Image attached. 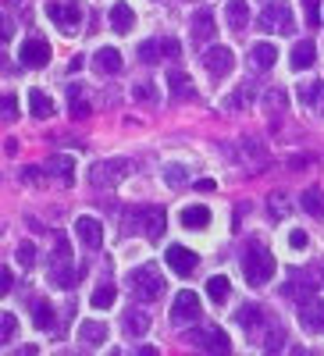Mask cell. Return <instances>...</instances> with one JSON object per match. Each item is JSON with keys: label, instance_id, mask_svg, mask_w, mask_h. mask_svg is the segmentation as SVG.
<instances>
[{"label": "cell", "instance_id": "22", "mask_svg": "<svg viewBox=\"0 0 324 356\" xmlns=\"http://www.w3.org/2000/svg\"><path fill=\"white\" fill-rule=\"evenodd\" d=\"M132 25H136V15H132V8L118 0V4L111 8V29H114V33H132Z\"/></svg>", "mask_w": 324, "mask_h": 356}, {"label": "cell", "instance_id": "23", "mask_svg": "<svg viewBox=\"0 0 324 356\" xmlns=\"http://www.w3.org/2000/svg\"><path fill=\"white\" fill-rule=\"evenodd\" d=\"M214 33H218V29H214L211 8H200V11L193 15V36H196V40H211Z\"/></svg>", "mask_w": 324, "mask_h": 356}, {"label": "cell", "instance_id": "1", "mask_svg": "<svg viewBox=\"0 0 324 356\" xmlns=\"http://www.w3.org/2000/svg\"><path fill=\"white\" fill-rule=\"evenodd\" d=\"M122 221H125L129 232H139L146 239H161L164 225H168L161 207H129V211H122Z\"/></svg>", "mask_w": 324, "mask_h": 356}, {"label": "cell", "instance_id": "21", "mask_svg": "<svg viewBox=\"0 0 324 356\" xmlns=\"http://www.w3.org/2000/svg\"><path fill=\"white\" fill-rule=\"evenodd\" d=\"M125 332H129V335H136V339H143L146 332H150V314L139 310V307L125 310Z\"/></svg>", "mask_w": 324, "mask_h": 356}, {"label": "cell", "instance_id": "9", "mask_svg": "<svg viewBox=\"0 0 324 356\" xmlns=\"http://www.w3.org/2000/svg\"><path fill=\"white\" fill-rule=\"evenodd\" d=\"M200 317V296L196 292H189V289H182L179 296H175V303H171V324H193Z\"/></svg>", "mask_w": 324, "mask_h": 356}, {"label": "cell", "instance_id": "27", "mask_svg": "<svg viewBox=\"0 0 324 356\" xmlns=\"http://www.w3.org/2000/svg\"><path fill=\"white\" fill-rule=\"evenodd\" d=\"M68 104H72V118H90V100H86V89L79 82L68 86Z\"/></svg>", "mask_w": 324, "mask_h": 356}, {"label": "cell", "instance_id": "32", "mask_svg": "<svg viewBox=\"0 0 324 356\" xmlns=\"http://www.w3.org/2000/svg\"><path fill=\"white\" fill-rule=\"evenodd\" d=\"M239 150H243V157H246V164H250L253 171H260L264 164H268V154H264L253 139H243V143H239Z\"/></svg>", "mask_w": 324, "mask_h": 356}, {"label": "cell", "instance_id": "16", "mask_svg": "<svg viewBox=\"0 0 324 356\" xmlns=\"http://www.w3.org/2000/svg\"><path fill=\"white\" fill-rule=\"evenodd\" d=\"M300 104L310 111V114H324V82H300Z\"/></svg>", "mask_w": 324, "mask_h": 356}, {"label": "cell", "instance_id": "26", "mask_svg": "<svg viewBox=\"0 0 324 356\" xmlns=\"http://www.w3.org/2000/svg\"><path fill=\"white\" fill-rule=\"evenodd\" d=\"M225 18H228L232 29H246V25H250V8H246V0H228Z\"/></svg>", "mask_w": 324, "mask_h": 356}, {"label": "cell", "instance_id": "6", "mask_svg": "<svg viewBox=\"0 0 324 356\" xmlns=\"http://www.w3.org/2000/svg\"><path fill=\"white\" fill-rule=\"evenodd\" d=\"M260 29H264V33L289 36L292 33V8L285 4V0H271V4L260 11Z\"/></svg>", "mask_w": 324, "mask_h": 356}, {"label": "cell", "instance_id": "13", "mask_svg": "<svg viewBox=\"0 0 324 356\" xmlns=\"http://www.w3.org/2000/svg\"><path fill=\"white\" fill-rule=\"evenodd\" d=\"M203 68L221 79V75H228V72L235 68V54H232L228 47H211L207 54H203Z\"/></svg>", "mask_w": 324, "mask_h": 356}, {"label": "cell", "instance_id": "41", "mask_svg": "<svg viewBox=\"0 0 324 356\" xmlns=\"http://www.w3.org/2000/svg\"><path fill=\"white\" fill-rule=\"evenodd\" d=\"M289 246H292V250H307V232H300V228L289 232Z\"/></svg>", "mask_w": 324, "mask_h": 356}, {"label": "cell", "instance_id": "4", "mask_svg": "<svg viewBox=\"0 0 324 356\" xmlns=\"http://www.w3.org/2000/svg\"><path fill=\"white\" fill-rule=\"evenodd\" d=\"M79 278H82V271H72V246H68V239H57V246H54V264H50V282L72 289Z\"/></svg>", "mask_w": 324, "mask_h": 356}, {"label": "cell", "instance_id": "47", "mask_svg": "<svg viewBox=\"0 0 324 356\" xmlns=\"http://www.w3.org/2000/svg\"><path fill=\"white\" fill-rule=\"evenodd\" d=\"M8 4H11V8H22V4H25V0H8Z\"/></svg>", "mask_w": 324, "mask_h": 356}, {"label": "cell", "instance_id": "30", "mask_svg": "<svg viewBox=\"0 0 324 356\" xmlns=\"http://www.w3.org/2000/svg\"><path fill=\"white\" fill-rule=\"evenodd\" d=\"M29 111H33V118H50L54 114V100L43 93V89H33V93H29Z\"/></svg>", "mask_w": 324, "mask_h": 356}, {"label": "cell", "instance_id": "45", "mask_svg": "<svg viewBox=\"0 0 324 356\" xmlns=\"http://www.w3.org/2000/svg\"><path fill=\"white\" fill-rule=\"evenodd\" d=\"M11 282H15V275L8 271V267H0V292H8V289H11Z\"/></svg>", "mask_w": 324, "mask_h": 356}, {"label": "cell", "instance_id": "42", "mask_svg": "<svg viewBox=\"0 0 324 356\" xmlns=\"http://www.w3.org/2000/svg\"><path fill=\"white\" fill-rule=\"evenodd\" d=\"M307 4V25H317L321 22V8H317V0H303Z\"/></svg>", "mask_w": 324, "mask_h": 356}, {"label": "cell", "instance_id": "37", "mask_svg": "<svg viewBox=\"0 0 324 356\" xmlns=\"http://www.w3.org/2000/svg\"><path fill=\"white\" fill-rule=\"evenodd\" d=\"M260 104L271 107V111H282V107L289 104V97H285V89H268V93L260 97Z\"/></svg>", "mask_w": 324, "mask_h": 356}, {"label": "cell", "instance_id": "33", "mask_svg": "<svg viewBox=\"0 0 324 356\" xmlns=\"http://www.w3.org/2000/svg\"><path fill=\"white\" fill-rule=\"evenodd\" d=\"M33 324L36 328H54V307L47 303V300H36V307H33Z\"/></svg>", "mask_w": 324, "mask_h": 356}, {"label": "cell", "instance_id": "35", "mask_svg": "<svg viewBox=\"0 0 324 356\" xmlns=\"http://www.w3.org/2000/svg\"><path fill=\"white\" fill-rule=\"evenodd\" d=\"M303 211L314 214V218L324 214V193H321V189H307V193H303Z\"/></svg>", "mask_w": 324, "mask_h": 356}, {"label": "cell", "instance_id": "48", "mask_svg": "<svg viewBox=\"0 0 324 356\" xmlns=\"http://www.w3.org/2000/svg\"><path fill=\"white\" fill-rule=\"evenodd\" d=\"M317 275H321V289H324V267H317Z\"/></svg>", "mask_w": 324, "mask_h": 356}, {"label": "cell", "instance_id": "17", "mask_svg": "<svg viewBox=\"0 0 324 356\" xmlns=\"http://www.w3.org/2000/svg\"><path fill=\"white\" fill-rule=\"evenodd\" d=\"M314 289H317V285H310V278H307V275H300V271H292V275H289V282H285V296H289V300H296V303L314 300Z\"/></svg>", "mask_w": 324, "mask_h": 356}, {"label": "cell", "instance_id": "19", "mask_svg": "<svg viewBox=\"0 0 324 356\" xmlns=\"http://www.w3.org/2000/svg\"><path fill=\"white\" fill-rule=\"evenodd\" d=\"M182 228H193V232H203V228H207L211 225V211H207V207H203V203H193V207H186V211H182Z\"/></svg>", "mask_w": 324, "mask_h": 356}, {"label": "cell", "instance_id": "43", "mask_svg": "<svg viewBox=\"0 0 324 356\" xmlns=\"http://www.w3.org/2000/svg\"><path fill=\"white\" fill-rule=\"evenodd\" d=\"M0 111H4V118L11 122V118H18V100H15V97L8 93V97H4V107H0Z\"/></svg>", "mask_w": 324, "mask_h": 356}, {"label": "cell", "instance_id": "3", "mask_svg": "<svg viewBox=\"0 0 324 356\" xmlns=\"http://www.w3.org/2000/svg\"><path fill=\"white\" fill-rule=\"evenodd\" d=\"M125 285L132 289V296L136 300H157V296L164 292V278H161V271L154 264H139V267H132L129 271V278H125Z\"/></svg>", "mask_w": 324, "mask_h": 356}, {"label": "cell", "instance_id": "7", "mask_svg": "<svg viewBox=\"0 0 324 356\" xmlns=\"http://www.w3.org/2000/svg\"><path fill=\"white\" fill-rule=\"evenodd\" d=\"M125 175H129V161L114 157V161H100V164H93V171H90V182H93L97 189H111V186L122 182Z\"/></svg>", "mask_w": 324, "mask_h": 356}, {"label": "cell", "instance_id": "15", "mask_svg": "<svg viewBox=\"0 0 324 356\" xmlns=\"http://www.w3.org/2000/svg\"><path fill=\"white\" fill-rule=\"evenodd\" d=\"M164 260H168L171 271H175V275H182V278L196 271V253H193L189 246H168Z\"/></svg>", "mask_w": 324, "mask_h": 356}, {"label": "cell", "instance_id": "36", "mask_svg": "<svg viewBox=\"0 0 324 356\" xmlns=\"http://www.w3.org/2000/svg\"><path fill=\"white\" fill-rule=\"evenodd\" d=\"M114 300H118L114 285H100V289L93 292V307H97V310H107V307H114Z\"/></svg>", "mask_w": 324, "mask_h": 356}, {"label": "cell", "instance_id": "29", "mask_svg": "<svg viewBox=\"0 0 324 356\" xmlns=\"http://www.w3.org/2000/svg\"><path fill=\"white\" fill-rule=\"evenodd\" d=\"M314 57H317V47H314L310 40L296 43V50H292V68H296V72L310 68V65H314Z\"/></svg>", "mask_w": 324, "mask_h": 356}, {"label": "cell", "instance_id": "2", "mask_svg": "<svg viewBox=\"0 0 324 356\" xmlns=\"http://www.w3.org/2000/svg\"><path fill=\"white\" fill-rule=\"evenodd\" d=\"M243 275H246V282H250L253 289L268 285V282L275 278V257H271V250L260 246V243H250V250H246V257H243Z\"/></svg>", "mask_w": 324, "mask_h": 356}, {"label": "cell", "instance_id": "18", "mask_svg": "<svg viewBox=\"0 0 324 356\" xmlns=\"http://www.w3.org/2000/svg\"><path fill=\"white\" fill-rule=\"evenodd\" d=\"M93 68L104 72V75H118V72H122V54H118L114 47H100L93 54Z\"/></svg>", "mask_w": 324, "mask_h": 356}, {"label": "cell", "instance_id": "24", "mask_svg": "<svg viewBox=\"0 0 324 356\" xmlns=\"http://www.w3.org/2000/svg\"><path fill=\"white\" fill-rule=\"evenodd\" d=\"M104 339H107V324H100V321H82V324H79V342L100 346Z\"/></svg>", "mask_w": 324, "mask_h": 356}, {"label": "cell", "instance_id": "5", "mask_svg": "<svg viewBox=\"0 0 324 356\" xmlns=\"http://www.w3.org/2000/svg\"><path fill=\"white\" fill-rule=\"evenodd\" d=\"M47 18L61 29V33H79V25H82V11H79V4L75 0H50L47 4Z\"/></svg>", "mask_w": 324, "mask_h": 356}, {"label": "cell", "instance_id": "14", "mask_svg": "<svg viewBox=\"0 0 324 356\" xmlns=\"http://www.w3.org/2000/svg\"><path fill=\"white\" fill-rule=\"evenodd\" d=\"M75 235L86 243V250H100L104 246V225L97 218H90V214H82L75 221Z\"/></svg>", "mask_w": 324, "mask_h": 356}, {"label": "cell", "instance_id": "10", "mask_svg": "<svg viewBox=\"0 0 324 356\" xmlns=\"http://www.w3.org/2000/svg\"><path fill=\"white\" fill-rule=\"evenodd\" d=\"M186 342L196 346V349H207V353H228L232 349V342L221 328H196V332L186 335Z\"/></svg>", "mask_w": 324, "mask_h": 356}, {"label": "cell", "instance_id": "25", "mask_svg": "<svg viewBox=\"0 0 324 356\" xmlns=\"http://www.w3.org/2000/svg\"><path fill=\"white\" fill-rule=\"evenodd\" d=\"M168 86H171V97H175V100H189V97L196 93L193 79H189L186 72H171V75H168Z\"/></svg>", "mask_w": 324, "mask_h": 356}, {"label": "cell", "instance_id": "8", "mask_svg": "<svg viewBox=\"0 0 324 356\" xmlns=\"http://www.w3.org/2000/svg\"><path fill=\"white\" fill-rule=\"evenodd\" d=\"M179 40H171V36H164V40H146V43H139V61L143 65H157V61H164V57H179Z\"/></svg>", "mask_w": 324, "mask_h": 356}, {"label": "cell", "instance_id": "31", "mask_svg": "<svg viewBox=\"0 0 324 356\" xmlns=\"http://www.w3.org/2000/svg\"><path fill=\"white\" fill-rule=\"evenodd\" d=\"M228 292H232V282L228 278H221V275H214V278H207V296H211V303H228Z\"/></svg>", "mask_w": 324, "mask_h": 356}, {"label": "cell", "instance_id": "46", "mask_svg": "<svg viewBox=\"0 0 324 356\" xmlns=\"http://www.w3.org/2000/svg\"><path fill=\"white\" fill-rule=\"evenodd\" d=\"M196 189H200V193H214V182H211V178H200Z\"/></svg>", "mask_w": 324, "mask_h": 356}, {"label": "cell", "instance_id": "12", "mask_svg": "<svg viewBox=\"0 0 324 356\" xmlns=\"http://www.w3.org/2000/svg\"><path fill=\"white\" fill-rule=\"evenodd\" d=\"M300 324H303V332L310 335H324V300H307L300 303Z\"/></svg>", "mask_w": 324, "mask_h": 356}, {"label": "cell", "instance_id": "28", "mask_svg": "<svg viewBox=\"0 0 324 356\" xmlns=\"http://www.w3.org/2000/svg\"><path fill=\"white\" fill-rule=\"evenodd\" d=\"M250 57H253V68H257V72H268V68L275 65L278 50H275L271 43H257V47L250 50Z\"/></svg>", "mask_w": 324, "mask_h": 356}, {"label": "cell", "instance_id": "38", "mask_svg": "<svg viewBox=\"0 0 324 356\" xmlns=\"http://www.w3.org/2000/svg\"><path fill=\"white\" fill-rule=\"evenodd\" d=\"M15 332H18L15 314H4V317H0V342H11V339H15Z\"/></svg>", "mask_w": 324, "mask_h": 356}, {"label": "cell", "instance_id": "39", "mask_svg": "<svg viewBox=\"0 0 324 356\" xmlns=\"http://www.w3.org/2000/svg\"><path fill=\"white\" fill-rule=\"evenodd\" d=\"M164 182H168L171 189H179V186H186V171H182V168H168V175H164Z\"/></svg>", "mask_w": 324, "mask_h": 356}, {"label": "cell", "instance_id": "40", "mask_svg": "<svg viewBox=\"0 0 324 356\" xmlns=\"http://www.w3.org/2000/svg\"><path fill=\"white\" fill-rule=\"evenodd\" d=\"M136 100H154V82H136Z\"/></svg>", "mask_w": 324, "mask_h": 356}, {"label": "cell", "instance_id": "34", "mask_svg": "<svg viewBox=\"0 0 324 356\" xmlns=\"http://www.w3.org/2000/svg\"><path fill=\"white\" fill-rule=\"evenodd\" d=\"M268 214H271V221H285L289 218V200L282 193H271L268 196Z\"/></svg>", "mask_w": 324, "mask_h": 356}, {"label": "cell", "instance_id": "20", "mask_svg": "<svg viewBox=\"0 0 324 356\" xmlns=\"http://www.w3.org/2000/svg\"><path fill=\"white\" fill-rule=\"evenodd\" d=\"M47 171H50L61 186H72V182H75V164H72V157H65V154H61V157H50V161H47Z\"/></svg>", "mask_w": 324, "mask_h": 356}, {"label": "cell", "instance_id": "11", "mask_svg": "<svg viewBox=\"0 0 324 356\" xmlns=\"http://www.w3.org/2000/svg\"><path fill=\"white\" fill-rule=\"evenodd\" d=\"M18 57H22L25 68H47V61H50V43L40 40V36H29V40L22 43Z\"/></svg>", "mask_w": 324, "mask_h": 356}, {"label": "cell", "instance_id": "44", "mask_svg": "<svg viewBox=\"0 0 324 356\" xmlns=\"http://www.w3.org/2000/svg\"><path fill=\"white\" fill-rule=\"evenodd\" d=\"M18 260H22V264L29 267V264H33V260H36V250H33V246H29V243H22V246H18Z\"/></svg>", "mask_w": 324, "mask_h": 356}]
</instances>
